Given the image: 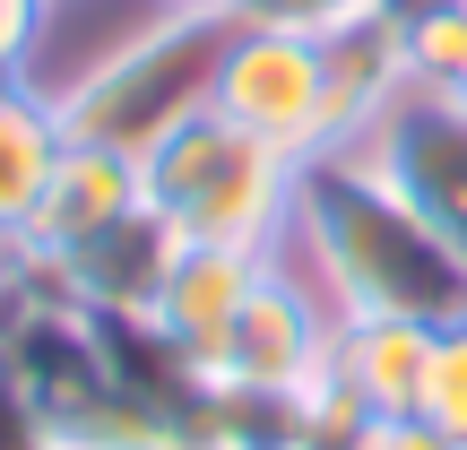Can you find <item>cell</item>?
I'll return each instance as SVG.
<instances>
[{
  "label": "cell",
  "mask_w": 467,
  "mask_h": 450,
  "mask_svg": "<svg viewBox=\"0 0 467 450\" xmlns=\"http://www.w3.org/2000/svg\"><path fill=\"white\" fill-rule=\"evenodd\" d=\"M295 251L337 320H467V251L372 165V148H329L295 173Z\"/></svg>",
  "instance_id": "cell-1"
},
{
  "label": "cell",
  "mask_w": 467,
  "mask_h": 450,
  "mask_svg": "<svg viewBox=\"0 0 467 450\" xmlns=\"http://www.w3.org/2000/svg\"><path fill=\"white\" fill-rule=\"evenodd\" d=\"M234 44V9H165L113 44L96 69H78L69 87H44L61 139L78 148H113V156H148L165 131H182L191 113L217 104V61Z\"/></svg>",
  "instance_id": "cell-2"
},
{
  "label": "cell",
  "mask_w": 467,
  "mask_h": 450,
  "mask_svg": "<svg viewBox=\"0 0 467 450\" xmlns=\"http://www.w3.org/2000/svg\"><path fill=\"white\" fill-rule=\"evenodd\" d=\"M295 173L277 148H260L251 131L208 104L182 131H165L139 156V183L148 208L165 217L182 243H217V251H251V260H277V234L295 225Z\"/></svg>",
  "instance_id": "cell-3"
},
{
  "label": "cell",
  "mask_w": 467,
  "mask_h": 450,
  "mask_svg": "<svg viewBox=\"0 0 467 450\" xmlns=\"http://www.w3.org/2000/svg\"><path fill=\"white\" fill-rule=\"evenodd\" d=\"M217 113L234 131H251L260 148H277L285 165H312L337 148V104H329V61L320 35L285 26H234L217 61Z\"/></svg>",
  "instance_id": "cell-4"
},
{
  "label": "cell",
  "mask_w": 467,
  "mask_h": 450,
  "mask_svg": "<svg viewBox=\"0 0 467 450\" xmlns=\"http://www.w3.org/2000/svg\"><path fill=\"white\" fill-rule=\"evenodd\" d=\"M329 330H337V312L320 303V286H312V277H285V268L268 260L260 286L243 295V312H234L225 355H217V372H208V382L295 399V390L329 364Z\"/></svg>",
  "instance_id": "cell-5"
},
{
  "label": "cell",
  "mask_w": 467,
  "mask_h": 450,
  "mask_svg": "<svg viewBox=\"0 0 467 450\" xmlns=\"http://www.w3.org/2000/svg\"><path fill=\"white\" fill-rule=\"evenodd\" d=\"M364 148H372V165L467 251V104L407 87V96L364 131Z\"/></svg>",
  "instance_id": "cell-6"
},
{
  "label": "cell",
  "mask_w": 467,
  "mask_h": 450,
  "mask_svg": "<svg viewBox=\"0 0 467 450\" xmlns=\"http://www.w3.org/2000/svg\"><path fill=\"white\" fill-rule=\"evenodd\" d=\"M148 208V183H139V156H113V148H78L69 139L61 165H52L44 200H35V217L9 234V243H26L35 260H69V251H87L96 234H113L121 217H139Z\"/></svg>",
  "instance_id": "cell-7"
},
{
  "label": "cell",
  "mask_w": 467,
  "mask_h": 450,
  "mask_svg": "<svg viewBox=\"0 0 467 450\" xmlns=\"http://www.w3.org/2000/svg\"><path fill=\"white\" fill-rule=\"evenodd\" d=\"M260 268L268 260H251V251H217V243H182V260L165 268L148 320H156V338L182 347V364L200 372V382L217 372L225 330H234V312H243V295L260 286Z\"/></svg>",
  "instance_id": "cell-8"
},
{
  "label": "cell",
  "mask_w": 467,
  "mask_h": 450,
  "mask_svg": "<svg viewBox=\"0 0 467 450\" xmlns=\"http://www.w3.org/2000/svg\"><path fill=\"white\" fill-rule=\"evenodd\" d=\"M329 372L364 416H424L433 382V330L424 320H337L329 330Z\"/></svg>",
  "instance_id": "cell-9"
},
{
  "label": "cell",
  "mask_w": 467,
  "mask_h": 450,
  "mask_svg": "<svg viewBox=\"0 0 467 450\" xmlns=\"http://www.w3.org/2000/svg\"><path fill=\"white\" fill-rule=\"evenodd\" d=\"M61 148H69V139H61V113H52L44 87H35V78L0 87V243L35 217V200H44Z\"/></svg>",
  "instance_id": "cell-10"
},
{
  "label": "cell",
  "mask_w": 467,
  "mask_h": 450,
  "mask_svg": "<svg viewBox=\"0 0 467 450\" xmlns=\"http://www.w3.org/2000/svg\"><path fill=\"white\" fill-rule=\"evenodd\" d=\"M424 424L467 450V320L433 330V382H424Z\"/></svg>",
  "instance_id": "cell-11"
},
{
  "label": "cell",
  "mask_w": 467,
  "mask_h": 450,
  "mask_svg": "<svg viewBox=\"0 0 467 450\" xmlns=\"http://www.w3.org/2000/svg\"><path fill=\"white\" fill-rule=\"evenodd\" d=\"M234 26H285V35H337L355 17H381V0H225Z\"/></svg>",
  "instance_id": "cell-12"
},
{
  "label": "cell",
  "mask_w": 467,
  "mask_h": 450,
  "mask_svg": "<svg viewBox=\"0 0 467 450\" xmlns=\"http://www.w3.org/2000/svg\"><path fill=\"white\" fill-rule=\"evenodd\" d=\"M0 450H61V434L35 416V399L9 382V372H0Z\"/></svg>",
  "instance_id": "cell-13"
},
{
  "label": "cell",
  "mask_w": 467,
  "mask_h": 450,
  "mask_svg": "<svg viewBox=\"0 0 467 450\" xmlns=\"http://www.w3.org/2000/svg\"><path fill=\"white\" fill-rule=\"evenodd\" d=\"M347 450H459V442L433 434L424 416H364V434H355Z\"/></svg>",
  "instance_id": "cell-14"
},
{
  "label": "cell",
  "mask_w": 467,
  "mask_h": 450,
  "mask_svg": "<svg viewBox=\"0 0 467 450\" xmlns=\"http://www.w3.org/2000/svg\"><path fill=\"white\" fill-rule=\"evenodd\" d=\"M44 17H52V0H0V61H9V69L35 61V44H44Z\"/></svg>",
  "instance_id": "cell-15"
},
{
  "label": "cell",
  "mask_w": 467,
  "mask_h": 450,
  "mask_svg": "<svg viewBox=\"0 0 467 450\" xmlns=\"http://www.w3.org/2000/svg\"><path fill=\"white\" fill-rule=\"evenodd\" d=\"M433 9H459V0H381L389 26H416V17H433Z\"/></svg>",
  "instance_id": "cell-16"
},
{
  "label": "cell",
  "mask_w": 467,
  "mask_h": 450,
  "mask_svg": "<svg viewBox=\"0 0 467 450\" xmlns=\"http://www.w3.org/2000/svg\"><path fill=\"white\" fill-rule=\"evenodd\" d=\"M156 9H225V0H156Z\"/></svg>",
  "instance_id": "cell-17"
},
{
  "label": "cell",
  "mask_w": 467,
  "mask_h": 450,
  "mask_svg": "<svg viewBox=\"0 0 467 450\" xmlns=\"http://www.w3.org/2000/svg\"><path fill=\"white\" fill-rule=\"evenodd\" d=\"M61 450H113V442H61Z\"/></svg>",
  "instance_id": "cell-18"
},
{
  "label": "cell",
  "mask_w": 467,
  "mask_h": 450,
  "mask_svg": "<svg viewBox=\"0 0 467 450\" xmlns=\"http://www.w3.org/2000/svg\"><path fill=\"white\" fill-rule=\"evenodd\" d=\"M52 9H61V0H52Z\"/></svg>",
  "instance_id": "cell-19"
}]
</instances>
